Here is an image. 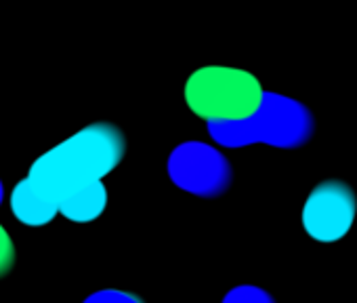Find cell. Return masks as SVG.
I'll return each mask as SVG.
<instances>
[{
  "label": "cell",
  "instance_id": "cell-7",
  "mask_svg": "<svg viewBox=\"0 0 357 303\" xmlns=\"http://www.w3.org/2000/svg\"><path fill=\"white\" fill-rule=\"evenodd\" d=\"M84 303H141V299L120 290H99L91 295Z\"/></svg>",
  "mask_w": 357,
  "mask_h": 303
},
{
  "label": "cell",
  "instance_id": "cell-6",
  "mask_svg": "<svg viewBox=\"0 0 357 303\" xmlns=\"http://www.w3.org/2000/svg\"><path fill=\"white\" fill-rule=\"evenodd\" d=\"M15 265V244L9 236V232L0 226V278L9 274Z\"/></svg>",
  "mask_w": 357,
  "mask_h": 303
},
{
  "label": "cell",
  "instance_id": "cell-3",
  "mask_svg": "<svg viewBox=\"0 0 357 303\" xmlns=\"http://www.w3.org/2000/svg\"><path fill=\"white\" fill-rule=\"evenodd\" d=\"M357 215L355 192L338 179L317 184L301 213L305 232L317 242H336L347 236Z\"/></svg>",
  "mask_w": 357,
  "mask_h": 303
},
{
  "label": "cell",
  "instance_id": "cell-5",
  "mask_svg": "<svg viewBox=\"0 0 357 303\" xmlns=\"http://www.w3.org/2000/svg\"><path fill=\"white\" fill-rule=\"evenodd\" d=\"M105 205H107V190L103 182H97L66 196L59 202V213L74 223H89L95 221L105 211Z\"/></svg>",
  "mask_w": 357,
  "mask_h": 303
},
{
  "label": "cell",
  "instance_id": "cell-8",
  "mask_svg": "<svg viewBox=\"0 0 357 303\" xmlns=\"http://www.w3.org/2000/svg\"><path fill=\"white\" fill-rule=\"evenodd\" d=\"M259 295V290H252V288H240V290H234L227 299L234 301V303H273L269 301L267 297L263 301H257L255 297Z\"/></svg>",
  "mask_w": 357,
  "mask_h": 303
},
{
  "label": "cell",
  "instance_id": "cell-4",
  "mask_svg": "<svg viewBox=\"0 0 357 303\" xmlns=\"http://www.w3.org/2000/svg\"><path fill=\"white\" fill-rule=\"evenodd\" d=\"M11 211L24 226L40 228L57 217L59 205L43 186H38L32 177H26L11 194Z\"/></svg>",
  "mask_w": 357,
  "mask_h": 303
},
{
  "label": "cell",
  "instance_id": "cell-2",
  "mask_svg": "<svg viewBox=\"0 0 357 303\" xmlns=\"http://www.w3.org/2000/svg\"><path fill=\"white\" fill-rule=\"evenodd\" d=\"M188 108L211 128H236L259 118L267 103L261 80L231 66H204L183 87Z\"/></svg>",
  "mask_w": 357,
  "mask_h": 303
},
{
  "label": "cell",
  "instance_id": "cell-1",
  "mask_svg": "<svg viewBox=\"0 0 357 303\" xmlns=\"http://www.w3.org/2000/svg\"><path fill=\"white\" fill-rule=\"evenodd\" d=\"M124 152L126 141L120 128L107 122L89 124L36 158L28 177L59 205L72 192L109 175L124 158Z\"/></svg>",
  "mask_w": 357,
  "mask_h": 303
},
{
  "label": "cell",
  "instance_id": "cell-9",
  "mask_svg": "<svg viewBox=\"0 0 357 303\" xmlns=\"http://www.w3.org/2000/svg\"><path fill=\"white\" fill-rule=\"evenodd\" d=\"M3 196H5V190H3V182H0V202H3Z\"/></svg>",
  "mask_w": 357,
  "mask_h": 303
}]
</instances>
